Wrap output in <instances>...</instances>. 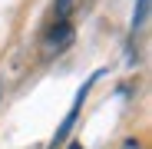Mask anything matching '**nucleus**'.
I'll use <instances>...</instances> for the list:
<instances>
[{
  "mask_svg": "<svg viewBox=\"0 0 152 149\" xmlns=\"http://www.w3.org/2000/svg\"><path fill=\"white\" fill-rule=\"evenodd\" d=\"M69 149H83V146H80V142H73V146H69Z\"/></svg>",
  "mask_w": 152,
  "mask_h": 149,
  "instance_id": "nucleus-6",
  "label": "nucleus"
},
{
  "mask_svg": "<svg viewBox=\"0 0 152 149\" xmlns=\"http://www.w3.org/2000/svg\"><path fill=\"white\" fill-rule=\"evenodd\" d=\"M73 7H76V0H56V4H53V17H56V23H66L69 13H73Z\"/></svg>",
  "mask_w": 152,
  "mask_h": 149,
  "instance_id": "nucleus-4",
  "label": "nucleus"
},
{
  "mask_svg": "<svg viewBox=\"0 0 152 149\" xmlns=\"http://www.w3.org/2000/svg\"><path fill=\"white\" fill-rule=\"evenodd\" d=\"M96 76H99V73H93V76L80 86V93H76V99H73V106H69V113H66V119L60 123V129L53 133V142H50V149H56L66 136H69V129H73V123H76V116H80V106H83V99H86V93H89V86L96 83Z\"/></svg>",
  "mask_w": 152,
  "mask_h": 149,
  "instance_id": "nucleus-1",
  "label": "nucleus"
},
{
  "mask_svg": "<svg viewBox=\"0 0 152 149\" xmlns=\"http://www.w3.org/2000/svg\"><path fill=\"white\" fill-rule=\"evenodd\" d=\"M119 149H145V146H142L136 136H129V139H122V142H119Z\"/></svg>",
  "mask_w": 152,
  "mask_h": 149,
  "instance_id": "nucleus-5",
  "label": "nucleus"
},
{
  "mask_svg": "<svg viewBox=\"0 0 152 149\" xmlns=\"http://www.w3.org/2000/svg\"><path fill=\"white\" fill-rule=\"evenodd\" d=\"M145 20H149V0H136V7H132V30L145 27Z\"/></svg>",
  "mask_w": 152,
  "mask_h": 149,
  "instance_id": "nucleus-3",
  "label": "nucleus"
},
{
  "mask_svg": "<svg viewBox=\"0 0 152 149\" xmlns=\"http://www.w3.org/2000/svg\"><path fill=\"white\" fill-rule=\"evenodd\" d=\"M69 40H73V27H69V23H53V30L46 33V50H56V53H60Z\"/></svg>",
  "mask_w": 152,
  "mask_h": 149,
  "instance_id": "nucleus-2",
  "label": "nucleus"
}]
</instances>
